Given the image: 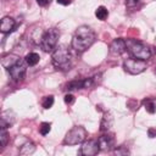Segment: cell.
I'll use <instances>...</instances> for the list:
<instances>
[{"mask_svg": "<svg viewBox=\"0 0 156 156\" xmlns=\"http://www.w3.org/2000/svg\"><path fill=\"white\" fill-rule=\"evenodd\" d=\"M95 16L100 20V21H105L108 16V11L105 6H99L96 10H95Z\"/></svg>", "mask_w": 156, "mask_h": 156, "instance_id": "17", "label": "cell"}, {"mask_svg": "<svg viewBox=\"0 0 156 156\" xmlns=\"http://www.w3.org/2000/svg\"><path fill=\"white\" fill-rule=\"evenodd\" d=\"M7 140H9L7 130H6V128H1V132H0V143H1V149H4V147L6 146Z\"/></svg>", "mask_w": 156, "mask_h": 156, "instance_id": "18", "label": "cell"}, {"mask_svg": "<svg viewBox=\"0 0 156 156\" xmlns=\"http://www.w3.org/2000/svg\"><path fill=\"white\" fill-rule=\"evenodd\" d=\"M67 90H76V89H87V79H80V80H72L67 83L66 85Z\"/></svg>", "mask_w": 156, "mask_h": 156, "instance_id": "14", "label": "cell"}, {"mask_svg": "<svg viewBox=\"0 0 156 156\" xmlns=\"http://www.w3.org/2000/svg\"><path fill=\"white\" fill-rule=\"evenodd\" d=\"M155 71H156V68H155Z\"/></svg>", "mask_w": 156, "mask_h": 156, "instance_id": "28", "label": "cell"}, {"mask_svg": "<svg viewBox=\"0 0 156 156\" xmlns=\"http://www.w3.org/2000/svg\"><path fill=\"white\" fill-rule=\"evenodd\" d=\"M27 66H28V65H27V62H26L24 58H23V60L18 58V60L9 68V73H10V76H11V78H12L13 80H16V82L22 80V79L24 78V76H26Z\"/></svg>", "mask_w": 156, "mask_h": 156, "instance_id": "7", "label": "cell"}, {"mask_svg": "<svg viewBox=\"0 0 156 156\" xmlns=\"http://www.w3.org/2000/svg\"><path fill=\"white\" fill-rule=\"evenodd\" d=\"M35 151V145L33 143H26L21 149H20V154L21 155H30Z\"/></svg>", "mask_w": 156, "mask_h": 156, "instance_id": "16", "label": "cell"}, {"mask_svg": "<svg viewBox=\"0 0 156 156\" xmlns=\"http://www.w3.org/2000/svg\"><path fill=\"white\" fill-rule=\"evenodd\" d=\"M16 27V22L12 17L10 16H5L2 20H1V24H0V30L1 33L4 34H7V33H11Z\"/></svg>", "mask_w": 156, "mask_h": 156, "instance_id": "11", "label": "cell"}, {"mask_svg": "<svg viewBox=\"0 0 156 156\" xmlns=\"http://www.w3.org/2000/svg\"><path fill=\"white\" fill-rule=\"evenodd\" d=\"M43 107L44 108H50L52 105H54V96L52 95H49V96H45L44 99H43Z\"/></svg>", "mask_w": 156, "mask_h": 156, "instance_id": "20", "label": "cell"}, {"mask_svg": "<svg viewBox=\"0 0 156 156\" xmlns=\"http://www.w3.org/2000/svg\"><path fill=\"white\" fill-rule=\"evenodd\" d=\"M113 154H115V155H127V154H129V151H128L127 147L119 146L118 149H115V150H113Z\"/></svg>", "mask_w": 156, "mask_h": 156, "instance_id": "22", "label": "cell"}, {"mask_svg": "<svg viewBox=\"0 0 156 156\" xmlns=\"http://www.w3.org/2000/svg\"><path fill=\"white\" fill-rule=\"evenodd\" d=\"M37 2H38V5H40V6H46V5L50 4V0H37Z\"/></svg>", "mask_w": 156, "mask_h": 156, "instance_id": "25", "label": "cell"}, {"mask_svg": "<svg viewBox=\"0 0 156 156\" xmlns=\"http://www.w3.org/2000/svg\"><path fill=\"white\" fill-rule=\"evenodd\" d=\"M56 1H57L58 4H61V5H65V6L71 4V0H56Z\"/></svg>", "mask_w": 156, "mask_h": 156, "instance_id": "27", "label": "cell"}, {"mask_svg": "<svg viewBox=\"0 0 156 156\" xmlns=\"http://www.w3.org/2000/svg\"><path fill=\"white\" fill-rule=\"evenodd\" d=\"M100 151L98 140H84L80 146V154L84 156H94Z\"/></svg>", "mask_w": 156, "mask_h": 156, "instance_id": "8", "label": "cell"}, {"mask_svg": "<svg viewBox=\"0 0 156 156\" xmlns=\"http://www.w3.org/2000/svg\"><path fill=\"white\" fill-rule=\"evenodd\" d=\"M51 61H52V65L56 69H61V71L69 69V67H71V52H69V50L63 45L55 48V50L52 51Z\"/></svg>", "mask_w": 156, "mask_h": 156, "instance_id": "2", "label": "cell"}, {"mask_svg": "<svg viewBox=\"0 0 156 156\" xmlns=\"http://www.w3.org/2000/svg\"><path fill=\"white\" fill-rule=\"evenodd\" d=\"M50 129H51V123H49V122H43V123L40 124V127H39V132H40L41 135L49 134Z\"/></svg>", "mask_w": 156, "mask_h": 156, "instance_id": "19", "label": "cell"}, {"mask_svg": "<svg viewBox=\"0 0 156 156\" xmlns=\"http://www.w3.org/2000/svg\"><path fill=\"white\" fill-rule=\"evenodd\" d=\"M95 33L88 26H80L73 34L72 48L77 52H84L95 43Z\"/></svg>", "mask_w": 156, "mask_h": 156, "instance_id": "1", "label": "cell"}, {"mask_svg": "<svg viewBox=\"0 0 156 156\" xmlns=\"http://www.w3.org/2000/svg\"><path fill=\"white\" fill-rule=\"evenodd\" d=\"M126 44H127L128 51L130 52V55L133 57L139 58V60H144V61H146L147 58H150L151 50L144 43L138 41V40H134V39H128L126 41Z\"/></svg>", "mask_w": 156, "mask_h": 156, "instance_id": "3", "label": "cell"}, {"mask_svg": "<svg viewBox=\"0 0 156 156\" xmlns=\"http://www.w3.org/2000/svg\"><path fill=\"white\" fill-rule=\"evenodd\" d=\"M24 60H26V62H27L28 66H35V65L39 62L40 56H39L37 52H29V54L26 55Z\"/></svg>", "mask_w": 156, "mask_h": 156, "instance_id": "15", "label": "cell"}, {"mask_svg": "<svg viewBox=\"0 0 156 156\" xmlns=\"http://www.w3.org/2000/svg\"><path fill=\"white\" fill-rule=\"evenodd\" d=\"M113 124V117L110 112H105L104 113V117L101 119V123H100V130L101 132H107Z\"/></svg>", "mask_w": 156, "mask_h": 156, "instance_id": "13", "label": "cell"}, {"mask_svg": "<svg viewBox=\"0 0 156 156\" xmlns=\"http://www.w3.org/2000/svg\"><path fill=\"white\" fill-rule=\"evenodd\" d=\"M58 37H60V32H58L57 28H50V29H48L43 34V37L40 39V48L43 49V51H45V52L54 51V49L56 48Z\"/></svg>", "mask_w": 156, "mask_h": 156, "instance_id": "4", "label": "cell"}, {"mask_svg": "<svg viewBox=\"0 0 156 156\" xmlns=\"http://www.w3.org/2000/svg\"><path fill=\"white\" fill-rule=\"evenodd\" d=\"M147 134H149L150 138H155V136H156V129H155V128H149Z\"/></svg>", "mask_w": 156, "mask_h": 156, "instance_id": "24", "label": "cell"}, {"mask_svg": "<svg viewBox=\"0 0 156 156\" xmlns=\"http://www.w3.org/2000/svg\"><path fill=\"white\" fill-rule=\"evenodd\" d=\"M65 102H66L67 105L73 104V102H74V96H73L72 94H66V95H65Z\"/></svg>", "mask_w": 156, "mask_h": 156, "instance_id": "23", "label": "cell"}, {"mask_svg": "<svg viewBox=\"0 0 156 156\" xmlns=\"http://www.w3.org/2000/svg\"><path fill=\"white\" fill-rule=\"evenodd\" d=\"M126 2H127L128 6H134L139 2V0H126Z\"/></svg>", "mask_w": 156, "mask_h": 156, "instance_id": "26", "label": "cell"}, {"mask_svg": "<svg viewBox=\"0 0 156 156\" xmlns=\"http://www.w3.org/2000/svg\"><path fill=\"white\" fill-rule=\"evenodd\" d=\"M85 138H87L85 128L82 127V126H76L71 130H68V133L66 134V136L63 139V144H66V145L80 144L85 140Z\"/></svg>", "mask_w": 156, "mask_h": 156, "instance_id": "5", "label": "cell"}, {"mask_svg": "<svg viewBox=\"0 0 156 156\" xmlns=\"http://www.w3.org/2000/svg\"><path fill=\"white\" fill-rule=\"evenodd\" d=\"M126 48H127V44H126V40L122 39V38H117V39H113L110 44V52L113 54V55H121L122 52L126 51Z\"/></svg>", "mask_w": 156, "mask_h": 156, "instance_id": "10", "label": "cell"}, {"mask_svg": "<svg viewBox=\"0 0 156 156\" xmlns=\"http://www.w3.org/2000/svg\"><path fill=\"white\" fill-rule=\"evenodd\" d=\"M123 68L126 72L130 74H139L146 69V62L144 60H139L135 57L127 58L123 62Z\"/></svg>", "mask_w": 156, "mask_h": 156, "instance_id": "6", "label": "cell"}, {"mask_svg": "<svg viewBox=\"0 0 156 156\" xmlns=\"http://www.w3.org/2000/svg\"><path fill=\"white\" fill-rule=\"evenodd\" d=\"M98 143H99V146H100V150H111L115 145V138H113V134H110V133H106V134H102L99 139H98Z\"/></svg>", "mask_w": 156, "mask_h": 156, "instance_id": "9", "label": "cell"}, {"mask_svg": "<svg viewBox=\"0 0 156 156\" xmlns=\"http://www.w3.org/2000/svg\"><path fill=\"white\" fill-rule=\"evenodd\" d=\"M144 105H145V110H146L149 113H154V112L156 111V105H155L154 101H151V100H146V101L144 102Z\"/></svg>", "mask_w": 156, "mask_h": 156, "instance_id": "21", "label": "cell"}, {"mask_svg": "<svg viewBox=\"0 0 156 156\" xmlns=\"http://www.w3.org/2000/svg\"><path fill=\"white\" fill-rule=\"evenodd\" d=\"M15 123V115L11 111H5L1 115V128H9Z\"/></svg>", "mask_w": 156, "mask_h": 156, "instance_id": "12", "label": "cell"}]
</instances>
